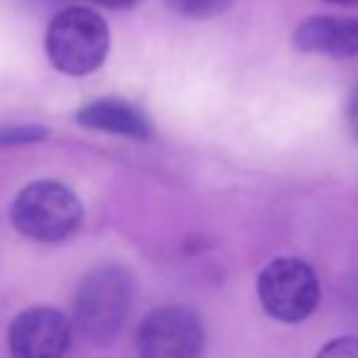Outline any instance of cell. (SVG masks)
<instances>
[{
	"mask_svg": "<svg viewBox=\"0 0 358 358\" xmlns=\"http://www.w3.org/2000/svg\"><path fill=\"white\" fill-rule=\"evenodd\" d=\"M73 322L54 307H29L8 329L10 358H64L71 346Z\"/></svg>",
	"mask_w": 358,
	"mask_h": 358,
	"instance_id": "obj_6",
	"label": "cell"
},
{
	"mask_svg": "<svg viewBox=\"0 0 358 358\" xmlns=\"http://www.w3.org/2000/svg\"><path fill=\"white\" fill-rule=\"evenodd\" d=\"M315 358H358V336H336L327 341Z\"/></svg>",
	"mask_w": 358,
	"mask_h": 358,
	"instance_id": "obj_10",
	"label": "cell"
},
{
	"mask_svg": "<svg viewBox=\"0 0 358 358\" xmlns=\"http://www.w3.org/2000/svg\"><path fill=\"white\" fill-rule=\"evenodd\" d=\"M256 295L268 317L280 324L310 320L322 300L320 275L297 256H280L264 266L256 278Z\"/></svg>",
	"mask_w": 358,
	"mask_h": 358,
	"instance_id": "obj_4",
	"label": "cell"
},
{
	"mask_svg": "<svg viewBox=\"0 0 358 358\" xmlns=\"http://www.w3.org/2000/svg\"><path fill=\"white\" fill-rule=\"evenodd\" d=\"M110 49L105 20L90 8H66L49 22L47 54L54 69L66 76H85L100 69Z\"/></svg>",
	"mask_w": 358,
	"mask_h": 358,
	"instance_id": "obj_3",
	"label": "cell"
},
{
	"mask_svg": "<svg viewBox=\"0 0 358 358\" xmlns=\"http://www.w3.org/2000/svg\"><path fill=\"white\" fill-rule=\"evenodd\" d=\"M95 3L105 5V8H115V10H122V8H129V5H134L137 0H95Z\"/></svg>",
	"mask_w": 358,
	"mask_h": 358,
	"instance_id": "obj_12",
	"label": "cell"
},
{
	"mask_svg": "<svg viewBox=\"0 0 358 358\" xmlns=\"http://www.w3.org/2000/svg\"><path fill=\"white\" fill-rule=\"evenodd\" d=\"M78 122L83 127L98 129V132L120 134V137L129 139H151L154 129H151L149 120L139 108L124 103L117 98H103L98 103H90L78 110Z\"/></svg>",
	"mask_w": 358,
	"mask_h": 358,
	"instance_id": "obj_8",
	"label": "cell"
},
{
	"mask_svg": "<svg viewBox=\"0 0 358 358\" xmlns=\"http://www.w3.org/2000/svg\"><path fill=\"white\" fill-rule=\"evenodd\" d=\"M134 275L120 264L88 271L73 297V327L85 341L108 346L122 334L134 305Z\"/></svg>",
	"mask_w": 358,
	"mask_h": 358,
	"instance_id": "obj_1",
	"label": "cell"
},
{
	"mask_svg": "<svg viewBox=\"0 0 358 358\" xmlns=\"http://www.w3.org/2000/svg\"><path fill=\"white\" fill-rule=\"evenodd\" d=\"M327 3H336V5H358V0H327Z\"/></svg>",
	"mask_w": 358,
	"mask_h": 358,
	"instance_id": "obj_13",
	"label": "cell"
},
{
	"mask_svg": "<svg viewBox=\"0 0 358 358\" xmlns=\"http://www.w3.org/2000/svg\"><path fill=\"white\" fill-rule=\"evenodd\" d=\"M292 47L302 54H324L334 59L358 57V20L315 15L292 34Z\"/></svg>",
	"mask_w": 358,
	"mask_h": 358,
	"instance_id": "obj_7",
	"label": "cell"
},
{
	"mask_svg": "<svg viewBox=\"0 0 358 358\" xmlns=\"http://www.w3.org/2000/svg\"><path fill=\"white\" fill-rule=\"evenodd\" d=\"M166 3H169L171 10L185 15V17L208 20L229 10L231 0H166Z\"/></svg>",
	"mask_w": 358,
	"mask_h": 358,
	"instance_id": "obj_9",
	"label": "cell"
},
{
	"mask_svg": "<svg viewBox=\"0 0 358 358\" xmlns=\"http://www.w3.org/2000/svg\"><path fill=\"white\" fill-rule=\"evenodd\" d=\"M10 222L27 239L59 244L78 231L83 205L69 185L59 180H34L17 193L10 208Z\"/></svg>",
	"mask_w": 358,
	"mask_h": 358,
	"instance_id": "obj_2",
	"label": "cell"
},
{
	"mask_svg": "<svg viewBox=\"0 0 358 358\" xmlns=\"http://www.w3.org/2000/svg\"><path fill=\"white\" fill-rule=\"evenodd\" d=\"M351 129H354V137L358 139V90L354 93V100H351Z\"/></svg>",
	"mask_w": 358,
	"mask_h": 358,
	"instance_id": "obj_11",
	"label": "cell"
},
{
	"mask_svg": "<svg viewBox=\"0 0 358 358\" xmlns=\"http://www.w3.org/2000/svg\"><path fill=\"white\" fill-rule=\"evenodd\" d=\"M205 327L193 310L166 305L149 312L137 329L139 358H203Z\"/></svg>",
	"mask_w": 358,
	"mask_h": 358,
	"instance_id": "obj_5",
	"label": "cell"
}]
</instances>
